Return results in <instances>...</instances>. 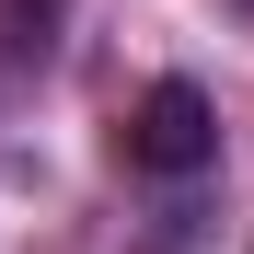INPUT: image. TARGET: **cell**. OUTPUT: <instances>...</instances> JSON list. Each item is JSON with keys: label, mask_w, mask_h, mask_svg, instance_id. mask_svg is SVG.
<instances>
[{"label": "cell", "mask_w": 254, "mask_h": 254, "mask_svg": "<svg viewBox=\"0 0 254 254\" xmlns=\"http://www.w3.org/2000/svg\"><path fill=\"white\" fill-rule=\"evenodd\" d=\"M127 162H139V174H162V185L208 174V162H220V104H208L196 81H150L139 116H127Z\"/></svg>", "instance_id": "obj_1"}, {"label": "cell", "mask_w": 254, "mask_h": 254, "mask_svg": "<svg viewBox=\"0 0 254 254\" xmlns=\"http://www.w3.org/2000/svg\"><path fill=\"white\" fill-rule=\"evenodd\" d=\"M0 12H12V47H23V58H47V47H58V12H69V0H0Z\"/></svg>", "instance_id": "obj_2"}]
</instances>
